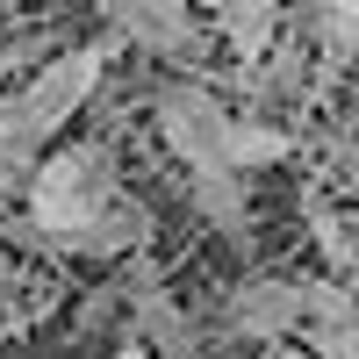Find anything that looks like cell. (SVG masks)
I'll use <instances>...</instances> for the list:
<instances>
[{"label":"cell","mask_w":359,"mask_h":359,"mask_svg":"<svg viewBox=\"0 0 359 359\" xmlns=\"http://www.w3.org/2000/svg\"><path fill=\"white\" fill-rule=\"evenodd\" d=\"M22 194H29V237L65 245V237L94 216L108 194H123V187H115V151H108V144L50 151L36 172H22Z\"/></svg>","instance_id":"cell-1"},{"label":"cell","mask_w":359,"mask_h":359,"mask_svg":"<svg viewBox=\"0 0 359 359\" xmlns=\"http://www.w3.org/2000/svg\"><path fill=\"white\" fill-rule=\"evenodd\" d=\"M101 72H108V43H79V50H57L43 72H29L15 86V165H29V151H43L101 94Z\"/></svg>","instance_id":"cell-2"},{"label":"cell","mask_w":359,"mask_h":359,"mask_svg":"<svg viewBox=\"0 0 359 359\" xmlns=\"http://www.w3.org/2000/svg\"><path fill=\"white\" fill-rule=\"evenodd\" d=\"M158 137H165V151L180 165H223V137H230V108L208 94V86L194 79H172L158 86Z\"/></svg>","instance_id":"cell-3"},{"label":"cell","mask_w":359,"mask_h":359,"mask_svg":"<svg viewBox=\"0 0 359 359\" xmlns=\"http://www.w3.org/2000/svg\"><path fill=\"white\" fill-rule=\"evenodd\" d=\"M101 15L115 29V43H137L151 57H172V65L201 57V22L187 0H101Z\"/></svg>","instance_id":"cell-4"},{"label":"cell","mask_w":359,"mask_h":359,"mask_svg":"<svg viewBox=\"0 0 359 359\" xmlns=\"http://www.w3.org/2000/svg\"><path fill=\"white\" fill-rule=\"evenodd\" d=\"M223 323L237 338H287V331H302V280H287V273L237 280L230 302H223Z\"/></svg>","instance_id":"cell-5"},{"label":"cell","mask_w":359,"mask_h":359,"mask_svg":"<svg viewBox=\"0 0 359 359\" xmlns=\"http://www.w3.org/2000/svg\"><path fill=\"white\" fill-rule=\"evenodd\" d=\"M144 245H151V208H144L137 194H108L57 252H79V259H130V252H144Z\"/></svg>","instance_id":"cell-6"},{"label":"cell","mask_w":359,"mask_h":359,"mask_svg":"<svg viewBox=\"0 0 359 359\" xmlns=\"http://www.w3.org/2000/svg\"><path fill=\"white\" fill-rule=\"evenodd\" d=\"M187 201L201 208V223L230 237L237 252L252 245V187H245V172H230V165H187Z\"/></svg>","instance_id":"cell-7"},{"label":"cell","mask_w":359,"mask_h":359,"mask_svg":"<svg viewBox=\"0 0 359 359\" xmlns=\"http://www.w3.org/2000/svg\"><path fill=\"white\" fill-rule=\"evenodd\" d=\"M130 338L151 359H187L194 352V323H187V309H180L158 280H137L130 287Z\"/></svg>","instance_id":"cell-8"},{"label":"cell","mask_w":359,"mask_h":359,"mask_svg":"<svg viewBox=\"0 0 359 359\" xmlns=\"http://www.w3.org/2000/svg\"><path fill=\"white\" fill-rule=\"evenodd\" d=\"M216 29L245 65H259L266 43L280 36V0H216Z\"/></svg>","instance_id":"cell-9"},{"label":"cell","mask_w":359,"mask_h":359,"mask_svg":"<svg viewBox=\"0 0 359 359\" xmlns=\"http://www.w3.org/2000/svg\"><path fill=\"white\" fill-rule=\"evenodd\" d=\"M294 151V137L287 130H273V123H237V115H230V137H223V165L230 172H266V165H280Z\"/></svg>","instance_id":"cell-10"},{"label":"cell","mask_w":359,"mask_h":359,"mask_svg":"<svg viewBox=\"0 0 359 359\" xmlns=\"http://www.w3.org/2000/svg\"><path fill=\"white\" fill-rule=\"evenodd\" d=\"M302 22H309V36L323 43V65H345L352 57V36H359V0H302Z\"/></svg>","instance_id":"cell-11"},{"label":"cell","mask_w":359,"mask_h":359,"mask_svg":"<svg viewBox=\"0 0 359 359\" xmlns=\"http://www.w3.org/2000/svg\"><path fill=\"white\" fill-rule=\"evenodd\" d=\"M302 331H359V302L345 280H302Z\"/></svg>","instance_id":"cell-12"},{"label":"cell","mask_w":359,"mask_h":359,"mask_svg":"<svg viewBox=\"0 0 359 359\" xmlns=\"http://www.w3.org/2000/svg\"><path fill=\"white\" fill-rule=\"evenodd\" d=\"M309 230H316V252L331 259V280H345V273H352V259H359V252H352V230L331 216V208H309Z\"/></svg>","instance_id":"cell-13"},{"label":"cell","mask_w":359,"mask_h":359,"mask_svg":"<svg viewBox=\"0 0 359 359\" xmlns=\"http://www.w3.org/2000/svg\"><path fill=\"white\" fill-rule=\"evenodd\" d=\"M316 359H359V331H309Z\"/></svg>","instance_id":"cell-14"},{"label":"cell","mask_w":359,"mask_h":359,"mask_svg":"<svg viewBox=\"0 0 359 359\" xmlns=\"http://www.w3.org/2000/svg\"><path fill=\"white\" fill-rule=\"evenodd\" d=\"M0 158H15V94H0Z\"/></svg>","instance_id":"cell-15"},{"label":"cell","mask_w":359,"mask_h":359,"mask_svg":"<svg viewBox=\"0 0 359 359\" xmlns=\"http://www.w3.org/2000/svg\"><path fill=\"white\" fill-rule=\"evenodd\" d=\"M22 172H29V165H15V158H0V201H8V194L22 187Z\"/></svg>","instance_id":"cell-16"},{"label":"cell","mask_w":359,"mask_h":359,"mask_svg":"<svg viewBox=\"0 0 359 359\" xmlns=\"http://www.w3.org/2000/svg\"><path fill=\"white\" fill-rule=\"evenodd\" d=\"M108 359H151V352H144V345H137V338H130V345H115V352H108Z\"/></svg>","instance_id":"cell-17"}]
</instances>
